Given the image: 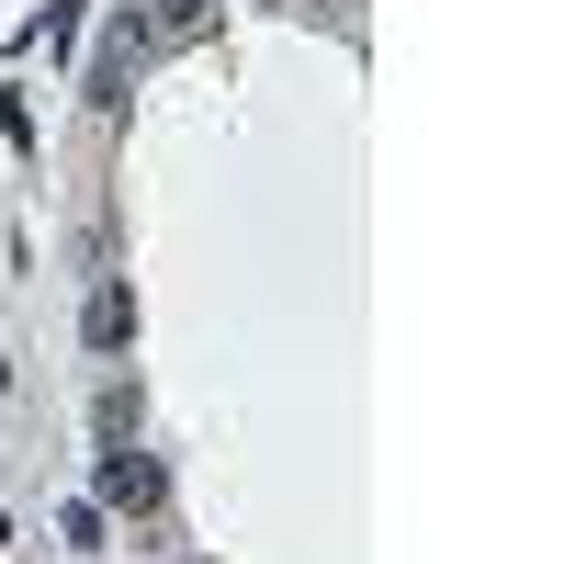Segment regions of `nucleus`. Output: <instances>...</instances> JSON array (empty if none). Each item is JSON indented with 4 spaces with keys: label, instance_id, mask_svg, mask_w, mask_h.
<instances>
[{
    "label": "nucleus",
    "instance_id": "f257e3e1",
    "mask_svg": "<svg viewBox=\"0 0 564 564\" xmlns=\"http://www.w3.org/2000/svg\"><path fill=\"white\" fill-rule=\"evenodd\" d=\"M102 508H159V463L113 441V452H102Z\"/></svg>",
    "mask_w": 564,
    "mask_h": 564
},
{
    "label": "nucleus",
    "instance_id": "7ed1b4c3",
    "mask_svg": "<svg viewBox=\"0 0 564 564\" xmlns=\"http://www.w3.org/2000/svg\"><path fill=\"white\" fill-rule=\"evenodd\" d=\"M79 327H90V350H124V327H135V294H124V282H102Z\"/></svg>",
    "mask_w": 564,
    "mask_h": 564
},
{
    "label": "nucleus",
    "instance_id": "f03ea898",
    "mask_svg": "<svg viewBox=\"0 0 564 564\" xmlns=\"http://www.w3.org/2000/svg\"><path fill=\"white\" fill-rule=\"evenodd\" d=\"M135 57H148V23H113V45H102V68H90V102H124V79H135Z\"/></svg>",
    "mask_w": 564,
    "mask_h": 564
}]
</instances>
